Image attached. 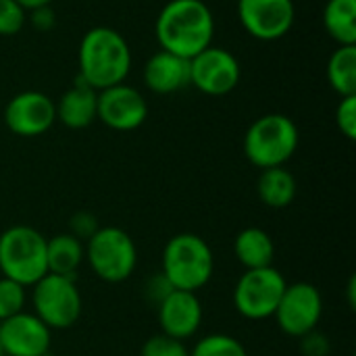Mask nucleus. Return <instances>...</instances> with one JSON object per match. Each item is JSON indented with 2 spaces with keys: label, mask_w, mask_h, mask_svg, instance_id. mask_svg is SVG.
<instances>
[{
  "label": "nucleus",
  "mask_w": 356,
  "mask_h": 356,
  "mask_svg": "<svg viewBox=\"0 0 356 356\" xmlns=\"http://www.w3.org/2000/svg\"><path fill=\"white\" fill-rule=\"evenodd\" d=\"M0 356H4V348H2V327H0Z\"/></svg>",
  "instance_id": "34"
},
{
  "label": "nucleus",
  "mask_w": 356,
  "mask_h": 356,
  "mask_svg": "<svg viewBox=\"0 0 356 356\" xmlns=\"http://www.w3.org/2000/svg\"><path fill=\"white\" fill-rule=\"evenodd\" d=\"M29 21H31V25H33L38 31H48V29H52V25H54L52 8H50V6H40V8L29 10Z\"/></svg>",
  "instance_id": "31"
},
{
  "label": "nucleus",
  "mask_w": 356,
  "mask_h": 356,
  "mask_svg": "<svg viewBox=\"0 0 356 356\" xmlns=\"http://www.w3.org/2000/svg\"><path fill=\"white\" fill-rule=\"evenodd\" d=\"M288 282L275 267L248 269L234 288L236 311L250 321H263L275 315Z\"/></svg>",
  "instance_id": "8"
},
{
  "label": "nucleus",
  "mask_w": 356,
  "mask_h": 356,
  "mask_svg": "<svg viewBox=\"0 0 356 356\" xmlns=\"http://www.w3.org/2000/svg\"><path fill=\"white\" fill-rule=\"evenodd\" d=\"M86 259V248L81 240L71 234H58L46 240V265L48 273L73 277L79 269L81 261Z\"/></svg>",
  "instance_id": "20"
},
{
  "label": "nucleus",
  "mask_w": 356,
  "mask_h": 356,
  "mask_svg": "<svg viewBox=\"0 0 356 356\" xmlns=\"http://www.w3.org/2000/svg\"><path fill=\"white\" fill-rule=\"evenodd\" d=\"M79 79L96 92L123 83L131 71V48L113 27H92L79 42Z\"/></svg>",
  "instance_id": "2"
},
{
  "label": "nucleus",
  "mask_w": 356,
  "mask_h": 356,
  "mask_svg": "<svg viewBox=\"0 0 356 356\" xmlns=\"http://www.w3.org/2000/svg\"><path fill=\"white\" fill-rule=\"evenodd\" d=\"M300 350L305 356H327L330 355V342L325 336L311 332L305 338H300Z\"/></svg>",
  "instance_id": "30"
},
{
  "label": "nucleus",
  "mask_w": 356,
  "mask_h": 356,
  "mask_svg": "<svg viewBox=\"0 0 356 356\" xmlns=\"http://www.w3.org/2000/svg\"><path fill=\"white\" fill-rule=\"evenodd\" d=\"M86 259L106 284H121L131 277L138 265V248L127 232L115 225L98 227L86 244Z\"/></svg>",
  "instance_id": "6"
},
{
  "label": "nucleus",
  "mask_w": 356,
  "mask_h": 356,
  "mask_svg": "<svg viewBox=\"0 0 356 356\" xmlns=\"http://www.w3.org/2000/svg\"><path fill=\"white\" fill-rule=\"evenodd\" d=\"M215 271V257L207 240L196 234L184 232L173 238L163 248V275L173 286V290L198 292L202 290Z\"/></svg>",
  "instance_id": "3"
},
{
  "label": "nucleus",
  "mask_w": 356,
  "mask_h": 356,
  "mask_svg": "<svg viewBox=\"0 0 356 356\" xmlns=\"http://www.w3.org/2000/svg\"><path fill=\"white\" fill-rule=\"evenodd\" d=\"M296 179L286 167H271L263 169L257 179V194L259 200L269 209H286L296 198Z\"/></svg>",
  "instance_id": "19"
},
{
  "label": "nucleus",
  "mask_w": 356,
  "mask_h": 356,
  "mask_svg": "<svg viewBox=\"0 0 356 356\" xmlns=\"http://www.w3.org/2000/svg\"><path fill=\"white\" fill-rule=\"evenodd\" d=\"M69 225H71V232H69V234L75 236L77 240H86V242H88V240L96 234V229H98L96 217L90 215V213H86V211L75 213V215L71 217Z\"/></svg>",
  "instance_id": "29"
},
{
  "label": "nucleus",
  "mask_w": 356,
  "mask_h": 356,
  "mask_svg": "<svg viewBox=\"0 0 356 356\" xmlns=\"http://www.w3.org/2000/svg\"><path fill=\"white\" fill-rule=\"evenodd\" d=\"M190 356H248L240 340L227 334H211L196 342Z\"/></svg>",
  "instance_id": "23"
},
{
  "label": "nucleus",
  "mask_w": 356,
  "mask_h": 356,
  "mask_svg": "<svg viewBox=\"0 0 356 356\" xmlns=\"http://www.w3.org/2000/svg\"><path fill=\"white\" fill-rule=\"evenodd\" d=\"M346 294H348V307H350V309H355L356 307V277H350V280H348Z\"/></svg>",
  "instance_id": "33"
},
{
  "label": "nucleus",
  "mask_w": 356,
  "mask_h": 356,
  "mask_svg": "<svg viewBox=\"0 0 356 356\" xmlns=\"http://www.w3.org/2000/svg\"><path fill=\"white\" fill-rule=\"evenodd\" d=\"M148 117V104L144 96L134 88L123 83L104 88L98 92L96 119L115 131H134Z\"/></svg>",
  "instance_id": "13"
},
{
  "label": "nucleus",
  "mask_w": 356,
  "mask_h": 356,
  "mask_svg": "<svg viewBox=\"0 0 356 356\" xmlns=\"http://www.w3.org/2000/svg\"><path fill=\"white\" fill-rule=\"evenodd\" d=\"M144 83L154 94H175L190 86V58L159 50L144 65Z\"/></svg>",
  "instance_id": "16"
},
{
  "label": "nucleus",
  "mask_w": 356,
  "mask_h": 356,
  "mask_svg": "<svg viewBox=\"0 0 356 356\" xmlns=\"http://www.w3.org/2000/svg\"><path fill=\"white\" fill-rule=\"evenodd\" d=\"M336 125L340 134L348 140L356 138V94L340 98V104L336 108Z\"/></svg>",
  "instance_id": "27"
},
{
  "label": "nucleus",
  "mask_w": 356,
  "mask_h": 356,
  "mask_svg": "<svg viewBox=\"0 0 356 356\" xmlns=\"http://www.w3.org/2000/svg\"><path fill=\"white\" fill-rule=\"evenodd\" d=\"M25 286L8 280V277H0V323L23 313L27 294H25Z\"/></svg>",
  "instance_id": "24"
},
{
  "label": "nucleus",
  "mask_w": 356,
  "mask_h": 356,
  "mask_svg": "<svg viewBox=\"0 0 356 356\" xmlns=\"http://www.w3.org/2000/svg\"><path fill=\"white\" fill-rule=\"evenodd\" d=\"M4 356H46L52 330L33 313H19L0 323Z\"/></svg>",
  "instance_id": "14"
},
{
  "label": "nucleus",
  "mask_w": 356,
  "mask_h": 356,
  "mask_svg": "<svg viewBox=\"0 0 356 356\" xmlns=\"http://www.w3.org/2000/svg\"><path fill=\"white\" fill-rule=\"evenodd\" d=\"M327 79L332 90L344 98L356 94V44L338 46L327 60Z\"/></svg>",
  "instance_id": "22"
},
{
  "label": "nucleus",
  "mask_w": 356,
  "mask_h": 356,
  "mask_svg": "<svg viewBox=\"0 0 356 356\" xmlns=\"http://www.w3.org/2000/svg\"><path fill=\"white\" fill-rule=\"evenodd\" d=\"M161 50L192 58L213 44L215 17L202 0H169L154 25Z\"/></svg>",
  "instance_id": "1"
},
{
  "label": "nucleus",
  "mask_w": 356,
  "mask_h": 356,
  "mask_svg": "<svg viewBox=\"0 0 356 356\" xmlns=\"http://www.w3.org/2000/svg\"><path fill=\"white\" fill-rule=\"evenodd\" d=\"M323 25L338 46L356 44V0H327Z\"/></svg>",
  "instance_id": "21"
},
{
  "label": "nucleus",
  "mask_w": 356,
  "mask_h": 356,
  "mask_svg": "<svg viewBox=\"0 0 356 356\" xmlns=\"http://www.w3.org/2000/svg\"><path fill=\"white\" fill-rule=\"evenodd\" d=\"M31 305L33 315L50 330L73 327L79 321L83 309L75 280L54 273H46L31 286Z\"/></svg>",
  "instance_id": "7"
},
{
  "label": "nucleus",
  "mask_w": 356,
  "mask_h": 356,
  "mask_svg": "<svg viewBox=\"0 0 356 356\" xmlns=\"http://www.w3.org/2000/svg\"><path fill=\"white\" fill-rule=\"evenodd\" d=\"M159 323L165 336L175 340H190L202 325V305L194 292L173 290L156 307Z\"/></svg>",
  "instance_id": "15"
},
{
  "label": "nucleus",
  "mask_w": 356,
  "mask_h": 356,
  "mask_svg": "<svg viewBox=\"0 0 356 356\" xmlns=\"http://www.w3.org/2000/svg\"><path fill=\"white\" fill-rule=\"evenodd\" d=\"M27 23V10L17 0H0V35H17Z\"/></svg>",
  "instance_id": "26"
},
{
  "label": "nucleus",
  "mask_w": 356,
  "mask_h": 356,
  "mask_svg": "<svg viewBox=\"0 0 356 356\" xmlns=\"http://www.w3.org/2000/svg\"><path fill=\"white\" fill-rule=\"evenodd\" d=\"M234 254L246 271L273 267L275 244H273V238L265 229L246 227L234 240Z\"/></svg>",
  "instance_id": "18"
},
{
  "label": "nucleus",
  "mask_w": 356,
  "mask_h": 356,
  "mask_svg": "<svg viewBox=\"0 0 356 356\" xmlns=\"http://www.w3.org/2000/svg\"><path fill=\"white\" fill-rule=\"evenodd\" d=\"M171 292H173V286L167 282V277H165L163 273L152 275V277L146 282V286H144V296H146V300H148L152 307H159Z\"/></svg>",
  "instance_id": "28"
},
{
  "label": "nucleus",
  "mask_w": 356,
  "mask_h": 356,
  "mask_svg": "<svg viewBox=\"0 0 356 356\" xmlns=\"http://www.w3.org/2000/svg\"><path fill=\"white\" fill-rule=\"evenodd\" d=\"M244 31L261 42H275L290 33L296 21L294 0H238Z\"/></svg>",
  "instance_id": "11"
},
{
  "label": "nucleus",
  "mask_w": 356,
  "mask_h": 356,
  "mask_svg": "<svg viewBox=\"0 0 356 356\" xmlns=\"http://www.w3.org/2000/svg\"><path fill=\"white\" fill-rule=\"evenodd\" d=\"M273 317L286 336L300 340L315 332L323 317V296L319 288L309 282L288 284Z\"/></svg>",
  "instance_id": "9"
},
{
  "label": "nucleus",
  "mask_w": 356,
  "mask_h": 356,
  "mask_svg": "<svg viewBox=\"0 0 356 356\" xmlns=\"http://www.w3.org/2000/svg\"><path fill=\"white\" fill-rule=\"evenodd\" d=\"M300 134L296 123L282 113H267L250 123L244 134V154L250 165L263 169L284 167L296 152Z\"/></svg>",
  "instance_id": "4"
},
{
  "label": "nucleus",
  "mask_w": 356,
  "mask_h": 356,
  "mask_svg": "<svg viewBox=\"0 0 356 356\" xmlns=\"http://www.w3.org/2000/svg\"><path fill=\"white\" fill-rule=\"evenodd\" d=\"M17 2L29 13V10H33V8H40V6H50L54 0H17Z\"/></svg>",
  "instance_id": "32"
},
{
  "label": "nucleus",
  "mask_w": 356,
  "mask_h": 356,
  "mask_svg": "<svg viewBox=\"0 0 356 356\" xmlns=\"http://www.w3.org/2000/svg\"><path fill=\"white\" fill-rule=\"evenodd\" d=\"M54 106H56V119L65 127L83 129L96 121L98 92L77 77L75 83L58 98V102H54Z\"/></svg>",
  "instance_id": "17"
},
{
  "label": "nucleus",
  "mask_w": 356,
  "mask_h": 356,
  "mask_svg": "<svg viewBox=\"0 0 356 356\" xmlns=\"http://www.w3.org/2000/svg\"><path fill=\"white\" fill-rule=\"evenodd\" d=\"M56 121L54 100L38 90L15 94L4 106L6 127L21 138H35L46 134Z\"/></svg>",
  "instance_id": "12"
},
{
  "label": "nucleus",
  "mask_w": 356,
  "mask_h": 356,
  "mask_svg": "<svg viewBox=\"0 0 356 356\" xmlns=\"http://www.w3.org/2000/svg\"><path fill=\"white\" fill-rule=\"evenodd\" d=\"M140 356H190V350L186 342L169 338L165 334H156L144 342Z\"/></svg>",
  "instance_id": "25"
},
{
  "label": "nucleus",
  "mask_w": 356,
  "mask_h": 356,
  "mask_svg": "<svg viewBox=\"0 0 356 356\" xmlns=\"http://www.w3.org/2000/svg\"><path fill=\"white\" fill-rule=\"evenodd\" d=\"M0 273L31 288L48 273L46 238L29 225H13L0 234Z\"/></svg>",
  "instance_id": "5"
},
{
  "label": "nucleus",
  "mask_w": 356,
  "mask_h": 356,
  "mask_svg": "<svg viewBox=\"0 0 356 356\" xmlns=\"http://www.w3.org/2000/svg\"><path fill=\"white\" fill-rule=\"evenodd\" d=\"M242 77L240 60L225 48L209 46L190 58V86L207 96L229 94Z\"/></svg>",
  "instance_id": "10"
}]
</instances>
